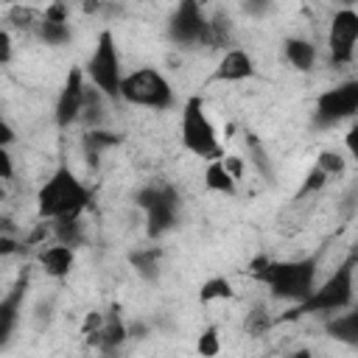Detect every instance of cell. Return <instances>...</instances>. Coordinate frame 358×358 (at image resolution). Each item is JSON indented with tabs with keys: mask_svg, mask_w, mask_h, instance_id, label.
<instances>
[{
	"mask_svg": "<svg viewBox=\"0 0 358 358\" xmlns=\"http://www.w3.org/2000/svg\"><path fill=\"white\" fill-rule=\"evenodd\" d=\"M324 330H327V336H330V338H336V341H344V344L355 347V344H358V313H355V310L341 313V316L330 319V322L324 324Z\"/></svg>",
	"mask_w": 358,
	"mask_h": 358,
	"instance_id": "obj_19",
	"label": "cell"
},
{
	"mask_svg": "<svg viewBox=\"0 0 358 358\" xmlns=\"http://www.w3.org/2000/svg\"><path fill=\"white\" fill-rule=\"evenodd\" d=\"M210 25V45H229V17L227 14H213L207 17Z\"/></svg>",
	"mask_w": 358,
	"mask_h": 358,
	"instance_id": "obj_27",
	"label": "cell"
},
{
	"mask_svg": "<svg viewBox=\"0 0 358 358\" xmlns=\"http://www.w3.org/2000/svg\"><path fill=\"white\" fill-rule=\"evenodd\" d=\"M87 207H90V190L67 165H59L36 193V213L45 221L81 218Z\"/></svg>",
	"mask_w": 358,
	"mask_h": 358,
	"instance_id": "obj_2",
	"label": "cell"
},
{
	"mask_svg": "<svg viewBox=\"0 0 358 358\" xmlns=\"http://www.w3.org/2000/svg\"><path fill=\"white\" fill-rule=\"evenodd\" d=\"M358 112V81H344L338 87H330L316 95L313 106V126L327 129L336 126Z\"/></svg>",
	"mask_w": 358,
	"mask_h": 358,
	"instance_id": "obj_9",
	"label": "cell"
},
{
	"mask_svg": "<svg viewBox=\"0 0 358 358\" xmlns=\"http://www.w3.org/2000/svg\"><path fill=\"white\" fill-rule=\"evenodd\" d=\"M196 350H199L201 358H215V355H218V350H221V336H218V327H215V324H210V327L201 330V336H199V341H196Z\"/></svg>",
	"mask_w": 358,
	"mask_h": 358,
	"instance_id": "obj_26",
	"label": "cell"
},
{
	"mask_svg": "<svg viewBox=\"0 0 358 358\" xmlns=\"http://www.w3.org/2000/svg\"><path fill=\"white\" fill-rule=\"evenodd\" d=\"M271 324H274V322L268 319V313H266L263 308H255V310L246 316V322H243V327H246V333H249V336H263Z\"/></svg>",
	"mask_w": 358,
	"mask_h": 358,
	"instance_id": "obj_30",
	"label": "cell"
},
{
	"mask_svg": "<svg viewBox=\"0 0 358 358\" xmlns=\"http://www.w3.org/2000/svg\"><path fill=\"white\" fill-rule=\"evenodd\" d=\"M252 76H255V62H252V56H249L246 50H241V48L227 50V53L221 56L215 73H213L215 81H246V78H252Z\"/></svg>",
	"mask_w": 358,
	"mask_h": 358,
	"instance_id": "obj_13",
	"label": "cell"
},
{
	"mask_svg": "<svg viewBox=\"0 0 358 358\" xmlns=\"http://www.w3.org/2000/svg\"><path fill=\"white\" fill-rule=\"evenodd\" d=\"M204 187L210 193H224V196H232L235 193V179L229 176V171L224 168L221 159H213L204 171Z\"/></svg>",
	"mask_w": 358,
	"mask_h": 358,
	"instance_id": "obj_20",
	"label": "cell"
},
{
	"mask_svg": "<svg viewBox=\"0 0 358 358\" xmlns=\"http://www.w3.org/2000/svg\"><path fill=\"white\" fill-rule=\"evenodd\" d=\"M53 235L62 246H81L84 243V227H81V218H67V221H53Z\"/></svg>",
	"mask_w": 358,
	"mask_h": 358,
	"instance_id": "obj_24",
	"label": "cell"
},
{
	"mask_svg": "<svg viewBox=\"0 0 358 358\" xmlns=\"http://www.w3.org/2000/svg\"><path fill=\"white\" fill-rule=\"evenodd\" d=\"M14 176V162H11V154L6 148H0V179H11Z\"/></svg>",
	"mask_w": 358,
	"mask_h": 358,
	"instance_id": "obj_34",
	"label": "cell"
},
{
	"mask_svg": "<svg viewBox=\"0 0 358 358\" xmlns=\"http://www.w3.org/2000/svg\"><path fill=\"white\" fill-rule=\"evenodd\" d=\"M316 168L324 171V176H336V173H344V157L336 154V151H322L319 159H316Z\"/></svg>",
	"mask_w": 358,
	"mask_h": 358,
	"instance_id": "obj_29",
	"label": "cell"
},
{
	"mask_svg": "<svg viewBox=\"0 0 358 358\" xmlns=\"http://www.w3.org/2000/svg\"><path fill=\"white\" fill-rule=\"evenodd\" d=\"M42 17L50 20V22H67V6H64V3H50V6L42 11Z\"/></svg>",
	"mask_w": 358,
	"mask_h": 358,
	"instance_id": "obj_31",
	"label": "cell"
},
{
	"mask_svg": "<svg viewBox=\"0 0 358 358\" xmlns=\"http://www.w3.org/2000/svg\"><path fill=\"white\" fill-rule=\"evenodd\" d=\"M28 285H31V271L22 268L14 280V285L6 291V296H0V347H6L20 324L22 316V305L28 296Z\"/></svg>",
	"mask_w": 358,
	"mask_h": 358,
	"instance_id": "obj_12",
	"label": "cell"
},
{
	"mask_svg": "<svg viewBox=\"0 0 358 358\" xmlns=\"http://www.w3.org/2000/svg\"><path fill=\"white\" fill-rule=\"evenodd\" d=\"M182 145L201 157V159H221L224 151H221V143H218V134H215V126L210 123L207 112H204V101L199 95L187 98V103L182 106Z\"/></svg>",
	"mask_w": 358,
	"mask_h": 358,
	"instance_id": "obj_4",
	"label": "cell"
},
{
	"mask_svg": "<svg viewBox=\"0 0 358 358\" xmlns=\"http://www.w3.org/2000/svg\"><path fill=\"white\" fill-rule=\"evenodd\" d=\"M36 36L45 42V45H50V48H62V45H67L70 42V25L67 22H50V20H39V25H36Z\"/></svg>",
	"mask_w": 358,
	"mask_h": 358,
	"instance_id": "obj_22",
	"label": "cell"
},
{
	"mask_svg": "<svg viewBox=\"0 0 358 358\" xmlns=\"http://www.w3.org/2000/svg\"><path fill=\"white\" fill-rule=\"evenodd\" d=\"M168 39L179 48H201L210 45L207 14L196 0H182L168 17Z\"/></svg>",
	"mask_w": 358,
	"mask_h": 358,
	"instance_id": "obj_8",
	"label": "cell"
},
{
	"mask_svg": "<svg viewBox=\"0 0 358 358\" xmlns=\"http://www.w3.org/2000/svg\"><path fill=\"white\" fill-rule=\"evenodd\" d=\"M352 296H355V255H350L322 285H316L305 302L291 305L274 322H291V319H302L308 313H336V310L350 308Z\"/></svg>",
	"mask_w": 358,
	"mask_h": 358,
	"instance_id": "obj_3",
	"label": "cell"
},
{
	"mask_svg": "<svg viewBox=\"0 0 358 358\" xmlns=\"http://www.w3.org/2000/svg\"><path fill=\"white\" fill-rule=\"evenodd\" d=\"M159 257H162V249H159V246H145V249L129 252V263H131L134 271H137L143 280H148V282L159 277Z\"/></svg>",
	"mask_w": 358,
	"mask_h": 358,
	"instance_id": "obj_18",
	"label": "cell"
},
{
	"mask_svg": "<svg viewBox=\"0 0 358 358\" xmlns=\"http://www.w3.org/2000/svg\"><path fill=\"white\" fill-rule=\"evenodd\" d=\"M316 271H319V255L313 257H299V260H266L257 257L249 266V274L268 285L274 299L285 302H305L310 291L316 288Z\"/></svg>",
	"mask_w": 358,
	"mask_h": 358,
	"instance_id": "obj_1",
	"label": "cell"
},
{
	"mask_svg": "<svg viewBox=\"0 0 358 358\" xmlns=\"http://www.w3.org/2000/svg\"><path fill=\"white\" fill-rule=\"evenodd\" d=\"M126 338H129V327H126V322H123V316H120V308L112 305V308L103 313V322H101V330H98V347H101L103 352H112V350H117Z\"/></svg>",
	"mask_w": 358,
	"mask_h": 358,
	"instance_id": "obj_15",
	"label": "cell"
},
{
	"mask_svg": "<svg viewBox=\"0 0 358 358\" xmlns=\"http://www.w3.org/2000/svg\"><path fill=\"white\" fill-rule=\"evenodd\" d=\"M120 98L131 106H145V109H171L173 106V90L157 67H140V70L123 76Z\"/></svg>",
	"mask_w": 358,
	"mask_h": 358,
	"instance_id": "obj_7",
	"label": "cell"
},
{
	"mask_svg": "<svg viewBox=\"0 0 358 358\" xmlns=\"http://www.w3.org/2000/svg\"><path fill=\"white\" fill-rule=\"evenodd\" d=\"M232 296H235V288H232V282L227 277H210L199 288V302L201 305H210L215 299H232Z\"/></svg>",
	"mask_w": 358,
	"mask_h": 358,
	"instance_id": "obj_23",
	"label": "cell"
},
{
	"mask_svg": "<svg viewBox=\"0 0 358 358\" xmlns=\"http://www.w3.org/2000/svg\"><path fill=\"white\" fill-rule=\"evenodd\" d=\"M22 249V243L17 241V238H11V235H0V257H6V255H17Z\"/></svg>",
	"mask_w": 358,
	"mask_h": 358,
	"instance_id": "obj_33",
	"label": "cell"
},
{
	"mask_svg": "<svg viewBox=\"0 0 358 358\" xmlns=\"http://www.w3.org/2000/svg\"><path fill=\"white\" fill-rule=\"evenodd\" d=\"M84 70L81 67H73L59 90V98H56V106H53V117H56V126L59 129H67L73 126L78 117H81V106H84Z\"/></svg>",
	"mask_w": 358,
	"mask_h": 358,
	"instance_id": "obj_11",
	"label": "cell"
},
{
	"mask_svg": "<svg viewBox=\"0 0 358 358\" xmlns=\"http://www.w3.org/2000/svg\"><path fill=\"white\" fill-rule=\"evenodd\" d=\"M103 95L95 90V87H87L84 90V106H81V117L87 123V129H101V120H103Z\"/></svg>",
	"mask_w": 358,
	"mask_h": 358,
	"instance_id": "obj_21",
	"label": "cell"
},
{
	"mask_svg": "<svg viewBox=\"0 0 358 358\" xmlns=\"http://www.w3.org/2000/svg\"><path fill=\"white\" fill-rule=\"evenodd\" d=\"M0 199H3V187H0Z\"/></svg>",
	"mask_w": 358,
	"mask_h": 358,
	"instance_id": "obj_37",
	"label": "cell"
},
{
	"mask_svg": "<svg viewBox=\"0 0 358 358\" xmlns=\"http://www.w3.org/2000/svg\"><path fill=\"white\" fill-rule=\"evenodd\" d=\"M14 56V45H11V36L6 28H0V64H8Z\"/></svg>",
	"mask_w": 358,
	"mask_h": 358,
	"instance_id": "obj_32",
	"label": "cell"
},
{
	"mask_svg": "<svg viewBox=\"0 0 358 358\" xmlns=\"http://www.w3.org/2000/svg\"><path fill=\"white\" fill-rule=\"evenodd\" d=\"M123 137L112 129H87L84 131V154H87V162L95 168L98 165V157L109 148H115Z\"/></svg>",
	"mask_w": 358,
	"mask_h": 358,
	"instance_id": "obj_16",
	"label": "cell"
},
{
	"mask_svg": "<svg viewBox=\"0 0 358 358\" xmlns=\"http://www.w3.org/2000/svg\"><path fill=\"white\" fill-rule=\"evenodd\" d=\"M73 263H76V249H70V246L56 243V246H48L39 252V266L53 280H64L73 271Z\"/></svg>",
	"mask_w": 358,
	"mask_h": 358,
	"instance_id": "obj_14",
	"label": "cell"
},
{
	"mask_svg": "<svg viewBox=\"0 0 358 358\" xmlns=\"http://www.w3.org/2000/svg\"><path fill=\"white\" fill-rule=\"evenodd\" d=\"M288 358H313V352L302 347V350H294V352H288Z\"/></svg>",
	"mask_w": 358,
	"mask_h": 358,
	"instance_id": "obj_36",
	"label": "cell"
},
{
	"mask_svg": "<svg viewBox=\"0 0 358 358\" xmlns=\"http://www.w3.org/2000/svg\"><path fill=\"white\" fill-rule=\"evenodd\" d=\"M355 42H358V14L352 8L336 11V17L330 20V31H327L330 64H352Z\"/></svg>",
	"mask_w": 358,
	"mask_h": 358,
	"instance_id": "obj_10",
	"label": "cell"
},
{
	"mask_svg": "<svg viewBox=\"0 0 358 358\" xmlns=\"http://www.w3.org/2000/svg\"><path fill=\"white\" fill-rule=\"evenodd\" d=\"M327 185V176H324V171H319L316 165L308 171V176H305V182H302V187H299V193H296V201H302V199H308L310 193H316V190H322Z\"/></svg>",
	"mask_w": 358,
	"mask_h": 358,
	"instance_id": "obj_28",
	"label": "cell"
},
{
	"mask_svg": "<svg viewBox=\"0 0 358 358\" xmlns=\"http://www.w3.org/2000/svg\"><path fill=\"white\" fill-rule=\"evenodd\" d=\"M282 53H285V59L291 62V67H296V70H302V73H308V70L313 67V62H316V48H313V42L299 39V36L285 39V42H282Z\"/></svg>",
	"mask_w": 358,
	"mask_h": 358,
	"instance_id": "obj_17",
	"label": "cell"
},
{
	"mask_svg": "<svg viewBox=\"0 0 358 358\" xmlns=\"http://www.w3.org/2000/svg\"><path fill=\"white\" fill-rule=\"evenodd\" d=\"M92 87L103 95V98H112L117 101L120 98V81H123V70H120V53H117V42L112 36L109 28H103L98 34V42H95V50L90 53L87 64H84Z\"/></svg>",
	"mask_w": 358,
	"mask_h": 358,
	"instance_id": "obj_5",
	"label": "cell"
},
{
	"mask_svg": "<svg viewBox=\"0 0 358 358\" xmlns=\"http://www.w3.org/2000/svg\"><path fill=\"white\" fill-rule=\"evenodd\" d=\"M134 204L145 213V229L148 238H162L165 232H171L179 221V196L171 185L157 182V185H145L134 193Z\"/></svg>",
	"mask_w": 358,
	"mask_h": 358,
	"instance_id": "obj_6",
	"label": "cell"
},
{
	"mask_svg": "<svg viewBox=\"0 0 358 358\" xmlns=\"http://www.w3.org/2000/svg\"><path fill=\"white\" fill-rule=\"evenodd\" d=\"M39 20H42V14H36L34 8H22V6H11L8 8V22L17 28V31H36V25H39Z\"/></svg>",
	"mask_w": 358,
	"mask_h": 358,
	"instance_id": "obj_25",
	"label": "cell"
},
{
	"mask_svg": "<svg viewBox=\"0 0 358 358\" xmlns=\"http://www.w3.org/2000/svg\"><path fill=\"white\" fill-rule=\"evenodd\" d=\"M17 140V134H14V129L0 117V148H6V145H11Z\"/></svg>",
	"mask_w": 358,
	"mask_h": 358,
	"instance_id": "obj_35",
	"label": "cell"
}]
</instances>
